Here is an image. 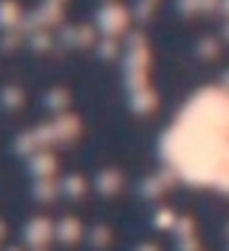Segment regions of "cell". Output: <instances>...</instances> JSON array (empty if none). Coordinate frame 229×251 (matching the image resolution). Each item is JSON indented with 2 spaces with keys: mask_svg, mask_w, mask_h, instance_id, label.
Returning <instances> with one entry per match:
<instances>
[{
  "mask_svg": "<svg viewBox=\"0 0 229 251\" xmlns=\"http://www.w3.org/2000/svg\"><path fill=\"white\" fill-rule=\"evenodd\" d=\"M158 158L182 185L229 194L227 87H203L182 100L158 138Z\"/></svg>",
  "mask_w": 229,
  "mask_h": 251,
  "instance_id": "1",
  "label": "cell"
}]
</instances>
